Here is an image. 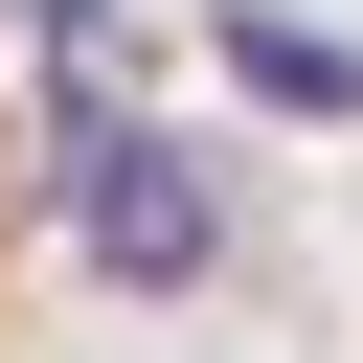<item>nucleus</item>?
Segmentation results:
<instances>
[]
</instances>
